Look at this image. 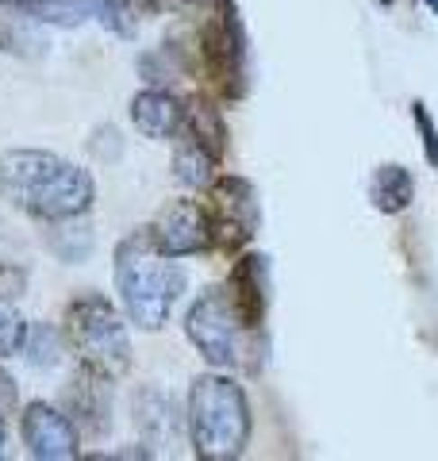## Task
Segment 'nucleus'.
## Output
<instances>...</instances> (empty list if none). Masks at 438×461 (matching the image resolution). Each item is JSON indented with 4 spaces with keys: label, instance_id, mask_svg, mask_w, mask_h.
Segmentation results:
<instances>
[{
    "label": "nucleus",
    "instance_id": "nucleus-1",
    "mask_svg": "<svg viewBox=\"0 0 438 461\" xmlns=\"http://www.w3.org/2000/svg\"><path fill=\"white\" fill-rule=\"evenodd\" d=\"M0 196L12 208L42 223L85 215L96 200L89 169L66 162L50 150H5L0 154Z\"/></svg>",
    "mask_w": 438,
    "mask_h": 461
},
{
    "label": "nucleus",
    "instance_id": "nucleus-2",
    "mask_svg": "<svg viewBox=\"0 0 438 461\" xmlns=\"http://www.w3.org/2000/svg\"><path fill=\"white\" fill-rule=\"evenodd\" d=\"M115 288L127 308V320L139 330H162L173 304L185 296L188 273L178 258L158 250L151 230L139 227L115 247Z\"/></svg>",
    "mask_w": 438,
    "mask_h": 461
},
{
    "label": "nucleus",
    "instance_id": "nucleus-3",
    "mask_svg": "<svg viewBox=\"0 0 438 461\" xmlns=\"http://www.w3.org/2000/svg\"><path fill=\"white\" fill-rule=\"evenodd\" d=\"M188 442L193 454L204 461H231L251 442V403L235 377L224 373H200L188 388V411H185Z\"/></svg>",
    "mask_w": 438,
    "mask_h": 461
},
{
    "label": "nucleus",
    "instance_id": "nucleus-4",
    "mask_svg": "<svg viewBox=\"0 0 438 461\" xmlns=\"http://www.w3.org/2000/svg\"><path fill=\"white\" fill-rule=\"evenodd\" d=\"M185 335L215 369H258L261 330L246 327L227 288H204L185 315Z\"/></svg>",
    "mask_w": 438,
    "mask_h": 461
},
{
    "label": "nucleus",
    "instance_id": "nucleus-5",
    "mask_svg": "<svg viewBox=\"0 0 438 461\" xmlns=\"http://www.w3.org/2000/svg\"><path fill=\"white\" fill-rule=\"evenodd\" d=\"M66 342L78 350L81 366H89L105 377H123L131 369V335L120 308L100 293H81L66 304Z\"/></svg>",
    "mask_w": 438,
    "mask_h": 461
},
{
    "label": "nucleus",
    "instance_id": "nucleus-6",
    "mask_svg": "<svg viewBox=\"0 0 438 461\" xmlns=\"http://www.w3.org/2000/svg\"><path fill=\"white\" fill-rule=\"evenodd\" d=\"M200 62L212 89L227 100H239L246 93V32L239 20L235 0H215L208 8V23L200 32Z\"/></svg>",
    "mask_w": 438,
    "mask_h": 461
},
{
    "label": "nucleus",
    "instance_id": "nucleus-7",
    "mask_svg": "<svg viewBox=\"0 0 438 461\" xmlns=\"http://www.w3.org/2000/svg\"><path fill=\"white\" fill-rule=\"evenodd\" d=\"M204 212H208V227H212V247L235 254L246 242L258 235L261 227V208H258V189L246 177H215L208 185V200H204Z\"/></svg>",
    "mask_w": 438,
    "mask_h": 461
},
{
    "label": "nucleus",
    "instance_id": "nucleus-8",
    "mask_svg": "<svg viewBox=\"0 0 438 461\" xmlns=\"http://www.w3.org/2000/svg\"><path fill=\"white\" fill-rule=\"evenodd\" d=\"M12 8L54 27H81L96 20L112 35H123V39L135 35V8H131V0H16Z\"/></svg>",
    "mask_w": 438,
    "mask_h": 461
},
{
    "label": "nucleus",
    "instance_id": "nucleus-9",
    "mask_svg": "<svg viewBox=\"0 0 438 461\" xmlns=\"http://www.w3.org/2000/svg\"><path fill=\"white\" fill-rule=\"evenodd\" d=\"M20 435L27 454L39 461H69L81 454V430L62 408L47 400H32L20 411Z\"/></svg>",
    "mask_w": 438,
    "mask_h": 461
},
{
    "label": "nucleus",
    "instance_id": "nucleus-10",
    "mask_svg": "<svg viewBox=\"0 0 438 461\" xmlns=\"http://www.w3.org/2000/svg\"><path fill=\"white\" fill-rule=\"evenodd\" d=\"M151 239L158 242V250L169 258H193L212 250V227H208V212L200 200H169L151 220Z\"/></svg>",
    "mask_w": 438,
    "mask_h": 461
},
{
    "label": "nucleus",
    "instance_id": "nucleus-11",
    "mask_svg": "<svg viewBox=\"0 0 438 461\" xmlns=\"http://www.w3.org/2000/svg\"><path fill=\"white\" fill-rule=\"evenodd\" d=\"M81 435L100 438L112 427V377L81 366L66 384V408H62Z\"/></svg>",
    "mask_w": 438,
    "mask_h": 461
},
{
    "label": "nucleus",
    "instance_id": "nucleus-12",
    "mask_svg": "<svg viewBox=\"0 0 438 461\" xmlns=\"http://www.w3.org/2000/svg\"><path fill=\"white\" fill-rule=\"evenodd\" d=\"M227 293L235 300L246 327L261 330L269 315V258L266 254H239L235 269L227 277Z\"/></svg>",
    "mask_w": 438,
    "mask_h": 461
},
{
    "label": "nucleus",
    "instance_id": "nucleus-13",
    "mask_svg": "<svg viewBox=\"0 0 438 461\" xmlns=\"http://www.w3.org/2000/svg\"><path fill=\"white\" fill-rule=\"evenodd\" d=\"M131 123L139 127L146 139H178L185 127V104L166 89H142L131 100Z\"/></svg>",
    "mask_w": 438,
    "mask_h": 461
},
{
    "label": "nucleus",
    "instance_id": "nucleus-14",
    "mask_svg": "<svg viewBox=\"0 0 438 461\" xmlns=\"http://www.w3.org/2000/svg\"><path fill=\"white\" fill-rule=\"evenodd\" d=\"M185 135H193L204 150H208L215 162L227 158V123H224V112H219L208 96H193L185 104Z\"/></svg>",
    "mask_w": 438,
    "mask_h": 461
},
{
    "label": "nucleus",
    "instance_id": "nucleus-15",
    "mask_svg": "<svg viewBox=\"0 0 438 461\" xmlns=\"http://www.w3.org/2000/svg\"><path fill=\"white\" fill-rule=\"evenodd\" d=\"M370 200H373V208L381 212V215H400V212H407V208H412V200H415V181H412V173H407L404 166H397V162L377 166L373 177H370Z\"/></svg>",
    "mask_w": 438,
    "mask_h": 461
},
{
    "label": "nucleus",
    "instance_id": "nucleus-16",
    "mask_svg": "<svg viewBox=\"0 0 438 461\" xmlns=\"http://www.w3.org/2000/svg\"><path fill=\"white\" fill-rule=\"evenodd\" d=\"M135 423L151 446H166L178 435V408H173L158 388H142L135 396Z\"/></svg>",
    "mask_w": 438,
    "mask_h": 461
},
{
    "label": "nucleus",
    "instance_id": "nucleus-17",
    "mask_svg": "<svg viewBox=\"0 0 438 461\" xmlns=\"http://www.w3.org/2000/svg\"><path fill=\"white\" fill-rule=\"evenodd\" d=\"M215 158L200 147L193 135H178V147H173V177H178L185 189H208L215 181Z\"/></svg>",
    "mask_w": 438,
    "mask_h": 461
},
{
    "label": "nucleus",
    "instance_id": "nucleus-18",
    "mask_svg": "<svg viewBox=\"0 0 438 461\" xmlns=\"http://www.w3.org/2000/svg\"><path fill=\"white\" fill-rule=\"evenodd\" d=\"M78 220L81 215H69V220H54V223H47V247H50V254H58L62 262H81V258H89V250H93V230L89 227H78Z\"/></svg>",
    "mask_w": 438,
    "mask_h": 461
},
{
    "label": "nucleus",
    "instance_id": "nucleus-19",
    "mask_svg": "<svg viewBox=\"0 0 438 461\" xmlns=\"http://www.w3.org/2000/svg\"><path fill=\"white\" fill-rule=\"evenodd\" d=\"M23 357L32 369H54L58 357H62V339L54 335L50 327H32L23 342Z\"/></svg>",
    "mask_w": 438,
    "mask_h": 461
},
{
    "label": "nucleus",
    "instance_id": "nucleus-20",
    "mask_svg": "<svg viewBox=\"0 0 438 461\" xmlns=\"http://www.w3.org/2000/svg\"><path fill=\"white\" fill-rule=\"evenodd\" d=\"M27 320L20 315V308H12L8 300H0V357H12V354H23V342H27Z\"/></svg>",
    "mask_w": 438,
    "mask_h": 461
},
{
    "label": "nucleus",
    "instance_id": "nucleus-21",
    "mask_svg": "<svg viewBox=\"0 0 438 461\" xmlns=\"http://www.w3.org/2000/svg\"><path fill=\"white\" fill-rule=\"evenodd\" d=\"M412 120H415V131L423 139V154H427V166L438 169V123H434V115L431 108L423 104V100H415L412 104Z\"/></svg>",
    "mask_w": 438,
    "mask_h": 461
},
{
    "label": "nucleus",
    "instance_id": "nucleus-22",
    "mask_svg": "<svg viewBox=\"0 0 438 461\" xmlns=\"http://www.w3.org/2000/svg\"><path fill=\"white\" fill-rule=\"evenodd\" d=\"M185 5H193V8H212L215 0H185Z\"/></svg>",
    "mask_w": 438,
    "mask_h": 461
},
{
    "label": "nucleus",
    "instance_id": "nucleus-23",
    "mask_svg": "<svg viewBox=\"0 0 438 461\" xmlns=\"http://www.w3.org/2000/svg\"><path fill=\"white\" fill-rule=\"evenodd\" d=\"M5 438H8V430H5V420H0V450H5Z\"/></svg>",
    "mask_w": 438,
    "mask_h": 461
},
{
    "label": "nucleus",
    "instance_id": "nucleus-24",
    "mask_svg": "<svg viewBox=\"0 0 438 461\" xmlns=\"http://www.w3.org/2000/svg\"><path fill=\"white\" fill-rule=\"evenodd\" d=\"M427 8H431V12H438V0H427Z\"/></svg>",
    "mask_w": 438,
    "mask_h": 461
}]
</instances>
